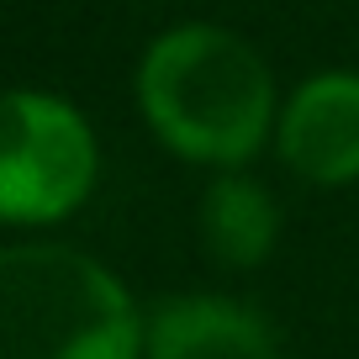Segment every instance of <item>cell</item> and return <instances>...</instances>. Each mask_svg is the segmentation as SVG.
Returning a JSON list of instances; mask_svg holds the SVG:
<instances>
[{"mask_svg": "<svg viewBox=\"0 0 359 359\" xmlns=\"http://www.w3.org/2000/svg\"><path fill=\"white\" fill-rule=\"evenodd\" d=\"M137 101L175 154L196 164H243L275 122V74L222 27H175L143 53Z\"/></svg>", "mask_w": 359, "mask_h": 359, "instance_id": "cell-1", "label": "cell"}, {"mask_svg": "<svg viewBox=\"0 0 359 359\" xmlns=\"http://www.w3.org/2000/svg\"><path fill=\"white\" fill-rule=\"evenodd\" d=\"M275 222L280 217H275V201L264 196V185L243 175H222L201 201L206 248L233 269H254L275 248Z\"/></svg>", "mask_w": 359, "mask_h": 359, "instance_id": "cell-6", "label": "cell"}, {"mask_svg": "<svg viewBox=\"0 0 359 359\" xmlns=\"http://www.w3.org/2000/svg\"><path fill=\"white\" fill-rule=\"evenodd\" d=\"M143 359H280L275 327L227 296H175L143 323Z\"/></svg>", "mask_w": 359, "mask_h": 359, "instance_id": "cell-5", "label": "cell"}, {"mask_svg": "<svg viewBox=\"0 0 359 359\" xmlns=\"http://www.w3.org/2000/svg\"><path fill=\"white\" fill-rule=\"evenodd\" d=\"M0 359H143V317L74 248H0Z\"/></svg>", "mask_w": 359, "mask_h": 359, "instance_id": "cell-2", "label": "cell"}, {"mask_svg": "<svg viewBox=\"0 0 359 359\" xmlns=\"http://www.w3.org/2000/svg\"><path fill=\"white\" fill-rule=\"evenodd\" d=\"M95 133L58 95H0V222H58L95 185Z\"/></svg>", "mask_w": 359, "mask_h": 359, "instance_id": "cell-3", "label": "cell"}, {"mask_svg": "<svg viewBox=\"0 0 359 359\" xmlns=\"http://www.w3.org/2000/svg\"><path fill=\"white\" fill-rule=\"evenodd\" d=\"M280 158L312 185L359 180V74H317L280 111Z\"/></svg>", "mask_w": 359, "mask_h": 359, "instance_id": "cell-4", "label": "cell"}]
</instances>
